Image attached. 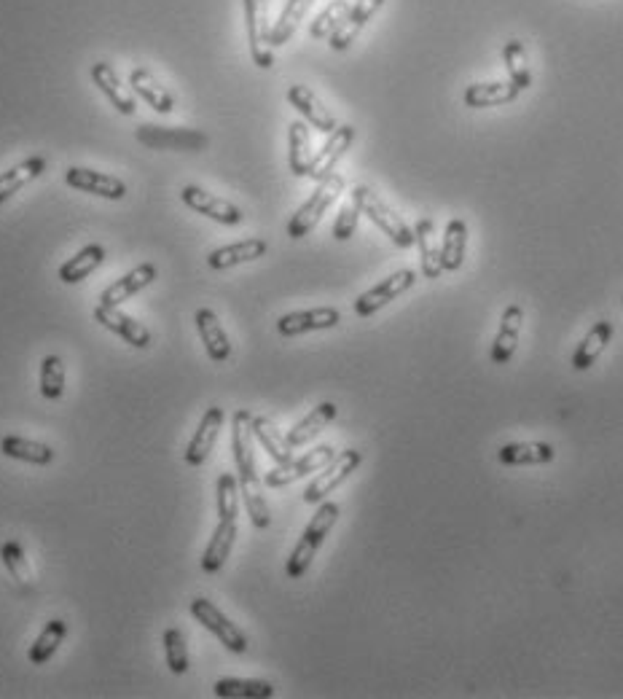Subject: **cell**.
Wrapping results in <instances>:
<instances>
[{"mask_svg":"<svg viewBox=\"0 0 623 699\" xmlns=\"http://www.w3.org/2000/svg\"><path fill=\"white\" fill-rule=\"evenodd\" d=\"M339 514H342L339 503H331V501L320 503V509H317V514L312 517V522L307 525V530H304L301 541L296 544V549H293L291 557H288V568L285 570H288V576H291V579H301V576L307 573L309 565H312V560H315L317 549L323 546L325 536H328V533L333 530V525H336Z\"/></svg>","mask_w":623,"mask_h":699,"instance_id":"cell-1","label":"cell"},{"mask_svg":"<svg viewBox=\"0 0 623 699\" xmlns=\"http://www.w3.org/2000/svg\"><path fill=\"white\" fill-rule=\"evenodd\" d=\"M352 202L358 205L360 213L363 216H368L371 221H374L382 232L390 237V240L398 245V248H411V245H417V237H414V232H411V226L403 221L398 213H395L390 205H387L385 199L379 197L374 189H368V186H355L352 189Z\"/></svg>","mask_w":623,"mask_h":699,"instance_id":"cell-2","label":"cell"},{"mask_svg":"<svg viewBox=\"0 0 623 699\" xmlns=\"http://www.w3.org/2000/svg\"><path fill=\"white\" fill-rule=\"evenodd\" d=\"M342 191H344L342 175L331 173L328 178H323V181H317V189L312 191V197H309L307 202L296 210V216L291 218V224H288V237H291V240L307 237V234L320 224V218L325 216V210L331 208L333 202L342 197Z\"/></svg>","mask_w":623,"mask_h":699,"instance_id":"cell-3","label":"cell"},{"mask_svg":"<svg viewBox=\"0 0 623 699\" xmlns=\"http://www.w3.org/2000/svg\"><path fill=\"white\" fill-rule=\"evenodd\" d=\"M242 6H245V25H248L250 57L258 68L269 70L274 65V46L266 0H242Z\"/></svg>","mask_w":623,"mask_h":699,"instance_id":"cell-4","label":"cell"},{"mask_svg":"<svg viewBox=\"0 0 623 699\" xmlns=\"http://www.w3.org/2000/svg\"><path fill=\"white\" fill-rule=\"evenodd\" d=\"M360 463H363V455H360L358 449H344V452H339L328 466L317 471V479L309 484L307 492H304V501L323 503L325 495H331L333 490H339V487H342L352 474H355V468H358Z\"/></svg>","mask_w":623,"mask_h":699,"instance_id":"cell-5","label":"cell"},{"mask_svg":"<svg viewBox=\"0 0 623 699\" xmlns=\"http://www.w3.org/2000/svg\"><path fill=\"white\" fill-rule=\"evenodd\" d=\"M414 283H417V272L414 269H398L390 277H385L382 283L368 288L366 294H360L358 302H355V312H358L360 318H371L374 312H379L382 307L395 302L398 296L406 294L409 288H414Z\"/></svg>","mask_w":623,"mask_h":699,"instance_id":"cell-6","label":"cell"},{"mask_svg":"<svg viewBox=\"0 0 623 699\" xmlns=\"http://www.w3.org/2000/svg\"><path fill=\"white\" fill-rule=\"evenodd\" d=\"M191 616H194L205 630L213 632L215 638L221 640L231 654H245V651H248V638H245V632L239 630L237 624H231L229 619H226V616H223V613L210 603V600L197 597V600L191 603Z\"/></svg>","mask_w":623,"mask_h":699,"instance_id":"cell-7","label":"cell"},{"mask_svg":"<svg viewBox=\"0 0 623 699\" xmlns=\"http://www.w3.org/2000/svg\"><path fill=\"white\" fill-rule=\"evenodd\" d=\"M333 458H336L333 447L323 444V447H317L312 449V452H307V455H301L299 460L277 463V466L264 476V482L269 484V487H288V484L299 482V479H304V476L317 474V471L328 466Z\"/></svg>","mask_w":623,"mask_h":699,"instance_id":"cell-8","label":"cell"},{"mask_svg":"<svg viewBox=\"0 0 623 699\" xmlns=\"http://www.w3.org/2000/svg\"><path fill=\"white\" fill-rule=\"evenodd\" d=\"M180 199H183V205H188L194 213L207 216L210 221H218V224L223 226H239L245 221V216H242V210H239L237 205H231L229 199L215 197V194L199 189V186H183V189H180Z\"/></svg>","mask_w":623,"mask_h":699,"instance_id":"cell-9","label":"cell"},{"mask_svg":"<svg viewBox=\"0 0 623 699\" xmlns=\"http://www.w3.org/2000/svg\"><path fill=\"white\" fill-rule=\"evenodd\" d=\"M65 181H68L70 189L84 191V194H92V197L111 199V202H119V199L127 197V183L121 181V178L108 173H97V170H89V167H68Z\"/></svg>","mask_w":623,"mask_h":699,"instance_id":"cell-10","label":"cell"},{"mask_svg":"<svg viewBox=\"0 0 623 699\" xmlns=\"http://www.w3.org/2000/svg\"><path fill=\"white\" fill-rule=\"evenodd\" d=\"M137 140L146 143L148 148H172V151H202L207 146V138L197 130H167V127H154L143 124L137 127Z\"/></svg>","mask_w":623,"mask_h":699,"instance_id":"cell-11","label":"cell"},{"mask_svg":"<svg viewBox=\"0 0 623 699\" xmlns=\"http://www.w3.org/2000/svg\"><path fill=\"white\" fill-rule=\"evenodd\" d=\"M94 320L103 323L108 331H113L116 337H121L127 345L137 347V350H146L151 345V331H148L143 323H137L135 318H129L119 307H111V304H97L94 310Z\"/></svg>","mask_w":623,"mask_h":699,"instance_id":"cell-12","label":"cell"},{"mask_svg":"<svg viewBox=\"0 0 623 699\" xmlns=\"http://www.w3.org/2000/svg\"><path fill=\"white\" fill-rule=\"evenodd\" d=\"M385 6V0H355V6L347 11V17L342 19V25L336 27V33L328 38V46L333 52H347L355 38L360 35V30L374 19V14Z\"/></svg>","mask_w":623,"mask_h":699,"instance_id":"cell-13","label":"cell"},{"mask_svg":"<svg viewBox=\"0 0 623 699\" xmlns=\"http://www.w3.org/2000/svg\"><path fill=\"white\" fill-rule=\"evenodd\" d=\"M339 323H342V312L336 307H317V310L282 315L277 320V331L282 337H301V334H309V331H325V328L339 326Z\"/></svg>","mask_w":623,"mask_h":699,"instance_id":"cell-14","label":"cell"},{"mask_svg":"<svg viewBox=\"0 0 623 699\" xmlns=\"http://www.w3.org/2000/svg\"><path fill=\"white\" fill-rule=\"evenodd\" d=\"M352 140H355V127H350V124L336 127V130L328 135V140L323 143V148L315 154V159H312V167H309L307 178H312V181H323V178H328V175L333 173V167L339 164V159L350 151Z\"/></svg>","mask_w":623,"mask_h":699,"instance_id":"cell-15","label":"cell"},{"mask_svg":"<svg viewBox=\"0 0 623 699\" xmlns=\"http://www.w3.org/2000/svg\"><path fill=\"white\" fill-rule=\"evenodd\" d=\"M288 103L304 116L307 124H312V127H315L317 132H323V135H331V132L339 127V124H336V116L325 108L323 100H320L312 89L304 87V84H293V87L288 89Z\"/></svg>","mask_w":623,"mask_h":699,"instance_id":"cell-16","label":"cell"},{"mask_svg":"<svg viewBox=\"0 0 623 699\" xmlns=\"http://www.w3.org/2000/svg\"><path fill=\"white\" fill-rule=\"evenodd\" d=\"M89 76H92L94 87L100 89V92L111 100V105L121 113V116H135L137 111L135 95L121 84L119 73H116L108 62H94L92 70H89Z\"/></svg>","mask_w":623,"mask_h":699,"instance_id":"cell-17","label":"cell"},{"mask_svg":"<svg viewBox=\"0 0 623 699\" xmlns=\"http://www.w3.org/2000/svg\"><path fill=\"white\" fill-rule=\"evenodd\" d=\"M221 425H223V409L221 406H210V409L205 412V417H202V423H199L197 433H194L191 441H188V447H186L188 466H202V463L210 458L215 441H218V433H221Z\"/></svg>","mask_w":623,"mask_h":699,"instance_id":"cell-18","label":"cell"},{"mask_svg":"<svg viewBox=\"0 0 623 699\" xmlns=\"http://www.w3.org/2000/svg\"><path fill=\"white\" fill-rule=\"evenodd\" d=\"M253 415L248 409H237L234 420H231V452H234V463H237V474L245 471H256V452H253Z\"/></svg>","mask_w":623,"mask_h":699,"instance_id":"cell-19","label":"cell"},{"mask_svg":"<svg viewBox=\"0 0 623 699\" xmlns=\"http://www.w3.org/2000/svg\"><path fill=\"white\" fill-rule=\"evenodd\" d=\"M269 251V245L261 237H250V240L234 242V245H223L218 251H213L207 256V267L210 269H231L239 267V264H248V261L261 259L264 253Z\"/></svg>","mask_w":623,"mask_h":699,"instance_id":"cell-20","label":"cell"},{"mask_svg":"<svg viewBox=\"0 0 623 699\" xmlns=\"http://www.w3.org/2000/svg\"><path fill=\"white\" fill-rule=\"evenodd\" d=\"M156 280V267L154 264H140L132 272H127L124 277H119L116 283H111L100 294V304H111V307H119L121 302H127L135 294H140L146 285H151Z\"/></svg>","mask_w":623,"mask_h":699,"instance_id":"cell-21","label":"cell"},{"mask_svg":"<svg viewBox=\"0 0 623 699\" xmlns=\"http://www.w3.org/2000/svg\"><path fill=\"white\" fill-rule=\"evenodd\" d=\"M521 323H524V310H521L519 304H508L503 312V320H500V328H497L495 345H492V361L497 366L511 361L513 353H516Z\"/></svg>","mask_w":623,"mask_h":699,"instance_id":"cell-22","label":"cell"},{"mask_svg":"<svg viewBox=\"0 0 623 699\" xmlns=\"http://www.w3.org/2000/svg\"><path fill=\"white\" fill-rule=\"evenodd\" d=\"M129 87H132V92H135L137 97H143L156 113H164V116H167V113L175 111V100H172V95L167 92V87H162V84L156 81V76L151 70L132 68V73H129Z\"/></svg>","mask_w":623,"mask_h":699,"instance_id":"cell-23","label":"cell"},{"mask_svg":"<svg viewBox=\"0 0 623 699\" xmlns=\"http://www.w3.org/2000/svg\"><path fill=\"white\" fill-rule=\"evenodd\" d=\"M194 320H197L199 337H202V345H205L207 355H210L215 363L226 361L231 355V342L229 337H226V331H223L218 315H215L210 307H202V310H197V318Z\"/></svg>","mask_w":623,"mask_h":699,"instance_id":"cell-24","label":"cell"},{"mask_svg":"<svg viewBox=\"0 0 623 699\" xmlns=\"http://www.w3.org/2000/svg\"><path fill=\"white\" fill-rule=\"evenodd\" d=\"M43 170H46V159H43V156H27L25 162L14 164L6 173H0V205L9 202L17 191H22L33 181H38L43 175Z\"/></svg>","mask_w":623,"mask_h":699,"instance_id":"cell-25","label":"cell"},{"mask_svg":"<svg viewBox=\"0 0 623 699\" xmlns=\"http://www.w3.org/2000/svg\"><path fill=\"white\" fill-rule=\"evenodd\" d=\"M239 495L245 501V509H248L253 527L266 530V527L272 525V511H269V503H266L264 490H261V479H258L256 471L239 474Z\"/></svg>","mask_w":623,"mask_h":699,"instance_id":"cell-26","label":"cell"},{"mask_svg":"<svg viewBox=\"0 0 623 699\" xmlns=\"http://www.w3.org/2000/svg\"><path fill=\"white\" fill-rule=\"evenodd\" d=\"M237 519H221L215 527L213 538L207 544L205 554H202V570L207 573H218L223 568V562L229 560L234 541H237Z\"/></svg>","mask_w":623,"mask_h":699,"instance_id":"cell-27","label":"cell"},{"mask_svg":"<svg viewBox=\"0 0 623 699\" xmlns=\"http://www.w3.org/2000/svg\"><path fill=\"white\" fill-rule=\"evenodd\" d=\"M497 460L503 466H543L554 460V447L543 441H516V444L500 447Z\"/></svg>","mask_w":623,"mask_h":699,"instance_id":"cell-28","label":"cell"},{"mask_svg":"<svg viewBox=\"0 0 623 699\" xmlns=\"http://www.w3.org/2000/svg\"><path fill=\"white\" fill-rule=\"evenodd\" d=\"M610 339H613V323H610V320H599V323H594L589 334H586L581 345H578V350H575L572 369H575V372H586V369H591L599 355L605 353V347L610 345Z\"/></svg>","mask_w":623,"mask_h":699,"instance_id":"cell-29","label":"cell"},{"mask_svg":"<svg viewBox=\"0 0 623 699\" xmlns=\"http://www.w3.org/2000/svg\"><path fill=\"white\" fill-rule=\"evenodd\" d=\"M414 237H417L419 261H422V275L427 280H438L444 267H441V248L436 242V226L430 218H419L414 226Z\"/></svg>","mask_w":623,"mask_h":699,"instance_id":"cell-30","label":"cell"},{"mask_svg":"<svg viewBox=\"0 0 623 699\" xmlns=\"http://www.w3.org/2000/svg\"><path fill=\"white\" fill-rule=\"evenodd\" d=\"M103 261H105L103 245H100V242H89V245H84V248L73 256V259H68L65 264H62L60 280L68 285L81 283V280H86L92 272H97V269L103 267Z\"/></svg>","mask_w":623,"mask_h":699,"instance_id":"cell-31","label":"cell"},{"mask_svg":"<svg viewBox=\"0 0 623 699\" xmlns=\"http://www.w3.org/2000/svg\"><path fill=\"white\" fill-rule=\"evenodd\" d=\"M521 95L519 87L511 81H489V84H470L465 89V105L468 108H495V105H508Z\"/></svg>","mask_w":623,"mask_h":699,"instance_id":"cell-32","label":"cell"},{"mask_svg":"<svg viewBox=\"0 0 623 699\" xmlns=\"http://www.w3.org/2000/svg\"><path fill=\"white\" fill-rule=\"evenodd\" d=\"M312 135H309L307 121H293L288 127V164L296 178H307L312 167Z\"/></svg>","mask_w":623,"mask_h":699,"instance_id":"cell-33","label":"cell"},{"mask_svg":"<svg viewBox=\"0 0 623 699\" xmlns=\"http://www.w3.org/2000/svg\"><path fill=\"white\" fill-rule=\"evenodd\" d=\"M0 452L6 458L22 460V463H30V466H49L54 460V449L49 444L25 439V436H6L0 441Z\"/></svg>","mask_w":623,"mask_h":699,"instance_id":"cell-34","label":"cell"},{"mask_svg":"<svg viewBox=\"0 0 623 699\" xmlns=\"http://www.w3.org/2000/svg\"><path fill=\"white\" fill-rule=\"evenodd\" d=\"M333 420H336V404H331V401L317 404L301 423H296L291 431H288L291 447H304V444H309L312 439H317V433H323L325 425L333 423Z\"/></svg>","mask_w":623,"mask_h":699,"instance_id":"cell-35","label":"cell"},{"mask_svg":"<svg viewBox=\"0 0 623 699\" xmlns=\"http://www.w3.org/2000/svg\"><path fill=\"white\" fill-rule=\"evenodd\" d=\"M465 248H468V226L462 218H452L446 224L444 242H441V267L444 272H457L465 261Z\"/></svg>","mask_w":623,"mask_h":699,"instance_id":"cell-36","label":"cell"},{"mask_svg":"<svg viewBox=\"0 0 623 699\" xmlns=\"http://www.w3.org/2000/svg\"><path fill=\"white\" fill-rule=\"evenodd\" d=\"M253 433H256V439L261 441V447L269 452V458H272L274 463H288V460H293L291 441H288V436H282L280 428H277L269 417H253Z\"/></svg>","mask_w":623,"mask_h":699,"instance_id":"cell-37","label":"cell"},{"mask_svg":"<svg viewBox=\"0 0 623 699\" xmlns=\"http://www.w3.org/2000/svg\"><path fill=\"white\" fill-rule=\"evenodd\" d=\"M312 3H315V0H288V3L282 6L280 17H277V22H274L272 27L274 49L282 44H288L293 35H296L299 25L304 22V17H307V11L312 9Z\"/></svg>","mask_w":623,"mask_h":699,"instance_id":"cell-38","label":"cell"},{"mask_svg":"<svg viewBox=\"0 0 623 699\" xmlns=\"http://www.w3.org/2000/svg\"><path fill=\"white\" fill-rule=\"evenodd\" d=\"M65 632H68V624L62 622V619H52V622L46 624L41 630V635L35 638L33 646H30V662H33V665H46V662L57 654V648L62 646Z\"/></svg>","mask_w":623,"mask_h":699,"instance_id":"cell-39","label":"cell"},{"mask_svg":"<svg viewBox=\"0 0 623 699\" xmlns=\"http://www.w3.org/2000/svg\"><path fill=\"white\" fill-rule=\"evenodd\" d=\"M503 62L513 87H519L521 92L530 87L532 73L530 65H527V52H524V44H521L519 38H511V41L503 46Z\"/></svg>","mask_w":623,"mask_h":699,"instance_id":"cell-40","label":"cell"},{"mask_svg":"<svg viewBox=\"0 0 623 699\" xmlns=\"http://www.w3.org/2000/svg\"><path fill=\"white\" fill-rule=\"evenodd\" d=\"M0 560H3V565L9 568L11 579L17 581L19 587L33 589L35 584L33 568H30V562H27L25 549H22L17 541H6V544L0 546Z\"/></svg>","mask_w":623,"mask_h":699,"instance_id":"cell-41","label":"cell"},{"mask_svg":"<svg viewBox=\"0 0 623 699\" xmlns=\"http://www.w3.org/2000/svg\"><path fill=\"white\" fill-rule=\"evenodd\" d=\"M215 697H274V686L269 681H239V678H223L215 683Z\"/></svg>","mask_w":623,"mask_h":699,"instance_id":"cell-42","label":"cell"},{"mask_svg":"<svg viewBox=\"0 0 623 699\" xmlns=\"http://www.w3.org/2000/svg\"><path fill=\"white\" fill-rule=\"evenodd\" d=\"M352 6L347 3V0H331L328 6H325L320 14L315 17V22L309 25V35L315 38V41H323V38H331L333 33H336V27L342 25V19L347 17V11H350Z\"/></svg>","mask_w":623,"mask_h":699,"instance_id":"cell-43","label":"cell"},{"mask_svg":"<svg viewBox=\"0 0 623 699\" xmlns=\"http://www.w3.org/2000/svg\"><path fill=\"white\" fill-rule=\"evenodd\" d=\"M41 393L46 398H62L65 393V363L60 355H46L41 363Z\"/></svg>","mask_w":623,"mask_h":699,"instance_id":"cell-44","label":"cell"},{"mask_svg":"<svg viewBox=\"0 0 623 699\" xmlns=\"http://www.w3.org/2000/svg\"><path fill=\"white\" fill-rule=\"evenodd\" d=\"M164 656H167V667H170L175 675L188 673V648L186 638L178 627H170L164 632Z\"/></svg>","mask_w":623,"mask_h":699,"instance_id":"cell-45","label":"cell"},{"mask_svg":"<svg viewBox=\"0 0 623 699\" xmlns=\"http://www.w3.org/2000/svg\"><path fill=\"white\" fill-rule=\"evenodd\" d=\"M215 501H218V517L237 519L239 514V482L231 474H221L218 487H215Z\"/></svg>","mask_w":623,"mask_h":699,"instance_id":"cell-46","label":"cell"},{"mask_svg":"<svg viewBox=\"0 0 623 699\" xmlns=\"http://www.w3.org/2000/svg\"><path fill=\"white\" fill-rule=\"evenodd\" d=\"M358 221H360V208L355 205V202H347L342 210H339V216H336V224H333V237L339 242H347L355 234V229H358Z\"/></svg>","mask_w":623,"mask_h":699,"instance_id":"cell-47","label":"cell"}]
</instances>
